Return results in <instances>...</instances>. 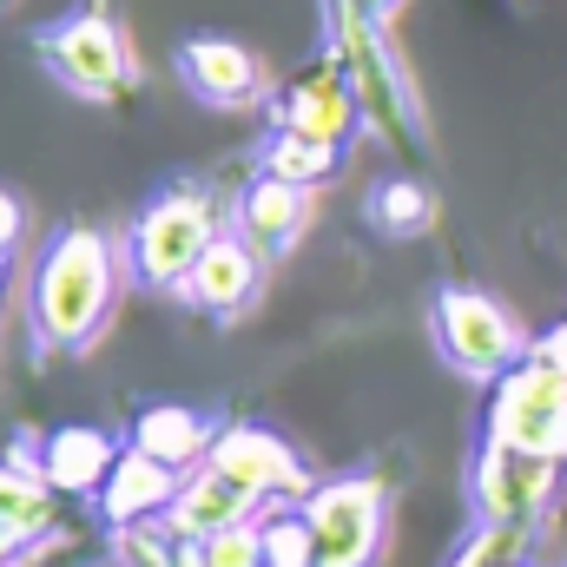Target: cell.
Returning <instances> with one entry per match:
<instances>
[{"mask_svg": "<svg viewBox=\"0 0 567 567\" xmlns=\"http://www.w3.org/2000/svg\"><path fill=\"white\" fill-rule=\"evenodd\" d=\"M113 284H120L113 245L100 231L53 238V251L40 265V284H33V323H40V337L60 343V350L93 343L100 323H106V310H113Z\"/></svg>", "mask_w": 567, "mask_h": 567, "instance_id": "7a4b0ae2", "label": "cell"}, {"mask_svg": "<svg viewBox=\"0 0 567 567\" xmlns=\"http://www.w3.org/2000/svg\"><path fill=\"white\" fill-rule=\"evenodd\" d=\"M218 245V205L205 192H165L158 205H145L140 231H133V271L152 290H185L198 271V258Z\"/></svg>", "mask_w": 567, "mask_h": 567, "instance_id": "277c9868", "label": "cell"}, {"mask_svg": "<svg viewBox=\"0 0 567 567\" xmlns=\"http://www.w3.org/2000/svg\"><path fill=\"white\" fill-rule=\"evenodd\" d=\"M205 567H265V528L238 522V528H218L212 542H198Z\"/></svg>", "mask_w": 567, "mask_h": 567, "instance_id": "44dd1931", "label": "cell"}, {"mask_svg": "<svg viewBox=\"0 0 567 567\" xmlns=\"http://www.w3.org/2000/svg\"><path fill=\"white\" fill-rule=\"evenodd\" d=\"M330 165H337V145L303 140V133H278L271 158H265V172H278L290 185H317V178H330Z\"/></svg>", "mask_w": 567, "mask_h": 567, "instance_id": "d6986e66", "label": "cell"}, {"mask_svg": "<svg viewBox=\"0 0 567 567\" xmlns=\"http://www.w3.org/2000/svg\"><path fill=\"white\" fill-rule=\"evenodd\" d=\"M548 488H555V462H548V455L502 449V442H488V449H482V468H475V502H482V515H488L495 528L528 535V522L542 515Z\"/></svg>", "mask_w": 567, "mask_h": 567, "instance_id": "9c48e42d", "label": "cell"}, {"mask_svg": "<svg viewBox=\"0 0 567 567\" xmlns=\"http://www.w3.org/2000/svg\"><path fill=\"white\" fill-rule=\"evenodd\" d=\"M47 528H53V502L40 495V482L0 468V561L20 555L27 542H40Z\"/></svg>", "mask_w": 567, "mask_h": 567, "instance_id": "2e32d148", "label": "cell"}, {"mask_svg": "<svg viewBox=\"0 0 567 567\" xmlns=\"http://www.w3.org/2000/svg\"><path fill=\"white\" fill-rule=\"evenodd\" d=\"M178 502V468L172 462H158V455H145L133 449L113 475H106V515L126 528V522H145L152 508H172Z\"/></svg>", "mask_w": 567, "mask_h": 567, "instance_id": "5bb4252c", "label": "cell"}, {"mask_svg": "<svg viewBox=\"0 0 567 567\" xmlns=\"http://www.w3.org/2000/svg\"><path fill=\"white\" fill-rule=\"evenodd\" d=\"M303 218H310L303 185H290V178H278V172H265V178L245 192V205H238V225H245V238H251L258 251H284V245H297Z\"/></svg>", "mask_w": 567, "mask_h": 567, "instance_id": "4fadbf2b", "label": "cell"}, {"mask_svg": "<svg viewBox=\"0 0 567 567\" xmlns=\"http://www.w3.org/2000/svg\"><path fill=\"white\" fill-rule=\"evenodd\" d=\"M535 357H542V363H555V370L567 377V323H561V330H548V337H542V350H535Z\"/></svg>", "mask_w": 567, "mask_h": 567, "instance_id": "7402d4cb", "label": "cell"}, {"mask_svg": "<svg viewBox=\"0 0 567 567\" xmlns=\"http://www.w3.org/2000/svg\"><path fill=\"white\" fill-rule=\"evenodd\" d=\"M435 330H442V350H449L455 370H468V377H508L515 370L522 330L508 323L502 303H488L475 290H449L442 310H435Z\"/></svg>", "mask_w": 567, "mask_h": 567, "instance_id": "ba28073f", "label": "cell"}, {"mask_svg": "<svg viewBox=\"0 0 567 567\" xmlns=\"http://www.w3.org/2000/svg\"><path fill=\"white\" fill-rule=\"evenodd\" d=\"M185 297L198 310H245L258 297V245L251 238H218L198 258V271L185 278Z\"/></svg>", "mask_w": 567, "mask_h": 567, "instance_id": "7c38bea8", "label": "cell"}, {"mask_svg": "<svg viewBox=\"0 0 567 567\" xmlns=\"http://www.w3.org/2000/svg\"><path fill=\"white\" fill-rule=\"evenodd\" d=\"M343 13H363V20H390L396 0H343Z\"/></svg>", "mask_w": 567, "mask_h": 567, "instance_id": "603a6c76", "label": "cell"}, {"mask_svg": "<svg viewBox=\"0 0 567 567\" xmlns=\"http://www.w3.org/2000/svg\"><path fill=\"white\" fill-rule=\"evenodd\" d=\"M185 80L212 106H251L265 93V66L245 47H231V40H192L185 47Z\"/></svg>", "mask_w": 567, "mask_h": 567, "instance_id": "8fae6325", "label": "cell"}, {"mask_svg": "<svg viewBox=\"0 0 567 567\" xmlns=\"http://www.w3.org/2000/svg\"><path fill=\"white\" fill-rule=\"evenodd\" d=\"M370 218H377L383 231L410 238V231H429V225H435V198H429L423 185L396 178V185H377V198H370Z\"/></svg>", "mask_w": 567, "mask_h": 567, "instance_id": "ac0fdd59", "label": "cell"}, {"mask_svg": "<svg viewBox=\"0 0 567 567\" xmlns=\"http://www.w3.org/2000/svg\"><path fill=\"white\" fill-rule=\"evenodd\" d=\"M13 231H20V212H13V198H0V251L13 245Z\"/></svg>", "mask_w": 567, "mask_h": 567, "instance_id": "cb8c5ba5", "label": "cell"}, {"mask_svg": "<svg viewBox=\"0 0 567 567\" xmlns=\"http://www.w3.org/2000/svg\"><path fill=\"white\" fill-rule=\"evenodd\" d=\"M271 488H303L290 449L271 442V435H258V429H231L212 449V462L178 488V502L165 508V528L185 535V542H212L218 528H238Z\"/></svg>", "mask_w": 567, "mask_h": 567, "instance_id": "6da1fadb", "label": "cell"}, {"mask_svg": "<svg viewBox=\"0 0 567 567\" xmlns=\"http://www.w3.org/2000/svg\"><path fill=\"white\" fill-rule=\"evenodd\" d=\"M357 80L350 73H337V60H323V66H310L303 80H290L278 100V133H303V140H323L337 145L350 126H357Z\"/></svg>", "mask_w": 567, "mask_h": 567, "instance_id": "30bf717a", "label": "cell"}, {"mask_svg": "<svg viewBox=\"0 0 567 567\" xmlns=\"http://www.w3.org/2000/svg\"><path fill=\"white\" fill-rule=\"evenodd\" d=\"M265 567H317V535L303 515L265 522Z\"/></svg>", "mask_w": 567, "mask_h": 567, "instance_id": "ffe728a7", "label": "cell"}, {"mask_svg": "<svg viewBox=\"0 0 567 567\" xmlns=\"http://www.w3.org/2000/svg\"><path fill=\"white\" fill-rule=\"evenodd\" d=\"M40 468H47L53 488H73V495H80V488H100V482L120 468V462H113V435H106V429H86V423L53 429Z\"/></svg>", "mask_w": 567, "mask_h": 567, "instance_id": "9a60e30c", "label": "cell"}, {"mask_svg": "<svg viewBox=\"0 0 567 567\" xmlns=\"http://www.w3.org/2000/svg\"><path fill=\"white\" fill-rule=\"evenodd\" d=\"M488 442L567 462V377L555 363L535 357V363H522V370L502 377L495 410H488Z\"/></svg>", "mask_w": 567, "mask_h": 567, "instance_id": "5b68a950", "label": "cell"}, {"mask_svg": "<svg viewBox=\"0 0 567 567\" xmlns=\"http://www.w3.org/2000/svg\"><path fill=\"white\" fill-rule=\"evenodd\" d=\"M172 567H205V555H198V548H178V561Z\"/></svg>", "mask_w": 567, "mask_h": 567, "instance_id": "d4e9b609", "label": "cell"}, {"mask_svg": "<svg viewBox=\"0 0 567 567\" xmlns=\"http://www.w3.org/2000/svg\"><path fill=\"white\" fill-rule=\"evenodd\" d=\"M343 66L357 80V100L377 113V126L403 145L410 158H423V106L396 66V53L383 47V20H363V13H343Z\"/></svg>", "mask_w": 567, "mask_h": 567, "instance_id": "8992f818", "label": "cell"}, {"mask_svg": "<svg viewBox=\"0 0 567 567\" xmlns=\"http://www.w3.org/2000/svg\"><path fill=\"white\" fill-rule=\"evenodd\" d=\"M140 449L158 455V462H172V468H185V462H198V455L212 449V435H205V423H198L192 410H145Z\"/></svg>", "mask_w": 567, "mask_h": 567, "instance_id": "e0dca14e", "label": "cell"}, {"mask_svg": "<svg viewBox=\"0 0 567 567\" xmlns=\"http://www.w3.org/2000/svg\"><path fill=\"white\" fill-rule=\"evenodd\" d=\"M317 567H370L383 548V482H330L303 508Z\"/></svg>", "mask_w": 567, "mask_h": 567, "instance_id": "52a82bcc", "label": "cell"}, {"mask_svg": "<svg viewBox=\"0 0 567 567\" xmlns=\"http://www.w3.org/2000/svg\"><path fill=\"white\" fill-rule=\"evenodd\" d=\"M40 60L53 66L60 86H73V93L93 100V106H113V100H126V93L140 86L133 40L120 33V20H113L106 0H93L86 13L53 20V27L40 33Z\"/></svg>", "mask_w": 567, "mask_h": 567, "instance_id": "3957f363", "label": "cell"}]
</instances>
